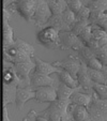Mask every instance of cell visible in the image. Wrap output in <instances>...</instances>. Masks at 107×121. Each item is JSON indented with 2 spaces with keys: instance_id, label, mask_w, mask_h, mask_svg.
Instances as JSON below:
<instances>
[{
  "instance_id": "cell-10",
  "label": "cell",
  "mask_w": 107,
  "mask_h": 121,
  "mask_svg": "<svg viewBox=\"0 0 107 121\" xmlns=\"http://www.w3.org/2000/svg\"><path fill=\"white\" fill-rule=\"evenodd\" d=\"M45 86H55V87H57V80L55 78H51L50 75L38 73L33 70L31 75H30V87L33 90H37L38 88L45 87Z\"/></svg>"
},
{
  "instance_id": "cell-25",
  "label": "cell",
  "mask_w": 107,
  "mask_h": 121,
  "mask_svg": "<svg viewBox=\"0 0 107 121\" xmlns=\"http://www.w3.org/2000/svg\"><path fill=\"white\" fill-rule=\"evenodd\" d=\"M76 89H73V88L66 86L65 84H63L62 82H58L57 86V93H58V100H64V101H70L71 95L74 93Z\"/></svg>"
},
{
  "instance_id": "cell-14",
  "label": "cell",
  "mask_w": 107,
  "mask_h": 121,
  "mask_svg": "<svg viewBox=\"0 0 107 121\" xmlns=\"http://www.w3.org/2000/svg\"><path fill=\"white\" fill-rule=\"evenodd\" d=\"M107 44V32L105 30H103L101 27L94 25L92 28V37L90 40V43L87 46L91 48V49H96V48L104 46Z\"/></svg>"
},
{
  "instance_id": "cell-7",
  "label": "cell",
  "mask_w": 107,
  "mask_h": 121,
  "mask_svg": "<svg viewBox=\"0 0 107 121\" xmlns=\"http://www.w3.org/2000/svg\"><path fill=\"white\" fill-rule=\"evenodd\" d=\"M59 40H60V48L61 49H71L74 50V52H78L80 48H82L85 46L84 42L72 30L60 31Z\"/></svg>"
},
{
  "instance_id": "cell-4",
  "label": "cell",
  "mask_w": 107,
  "mask_h": 121,
  "mask_svg": "<svg viewBox=\"0 0 107 121\" xmlns=\"http://www.w3.org/2000/svg\"><path fill=\"white\" fill-rule=\"evenodd\" d=\"M40 0H17L10 7L13 8L25 21L32 23V17L38 9Z\"/></svg>"
},
{
  "instance_id": "cell-24",
  "label": "cell",
  "mask_w": 107,
  "mask_h": 121,
  "mask_svg": "<svg viewBox=\"0 0 107 121\" xmlns=\"http://www.w3.org/2000/svg\"><path fill=\"white\" fill-rule=\"evenodd\" d=\"M46 26H50V27L56 28L59 31H68V30H71V28L68 27L65 24V22L63 21L61 14H57V15H52L51 18L49 19L48 24Z\"/></svg>"
},
{
  "instance_id": "cell-36",
  "label": "cell",
  "mask_w": 107,
  "mask_h": 121,
  "mask_svg": "<svg viewBox=\"0 0 107 121\" xmlns=\"http://www.w3.org/2000/svg\"><path fill=\"white\" fill-rule=\"evenodd\" d=\"M15 1H17V0H3V5H4V8H8L11 4H13Z\"/></svg>"
},
{
  "instance_id": "cell-27",
  "label": "cell",
  "mask_w": 107,
  "mask_h": 121,
  "mask_svg": "<svg viewBox=\"0 0 107 121\" xmlns=\"http://www.w3.org/2000/svg\"><path fill=\"white\" fill-rule=\"evenodd\" d=\"M86 5L91 11L107 13V0H90Z\"/></svg>"
},
{
  "instance_id": "cell-31",
  "label": "cell",
  "mask_w": 107,
  "mask_h": 121,
  "mask_svg": "<svg viewBox=\"0 0 107 121\" xmlns=\"http://www.w3.org/2000/svg\"><path fill=\"white\" fill-rule=\"evenodd\" d=\"M93 90L100 99L107 100V84H98L95 82L93 86Z\"/></svg>"
},
{
  "instance_id": "cell-13",
  "label": "cell",
  "mask_w": 107,
  "mask_h": 121,
  "mask_svg": "<svg viewBox=\"0 0 107 121\" xmlns=\"http://www.w3.org/2000/svg\"><path fill=\"white\" fill-rule=\"evenodd\" d=\"M87 68H88V65L82 61L81 62V66H80V70H79V72H78V74H77V80H78L79 88L81 89V91L92 93V91H93V86H94L95 82L89 77Z\"/></svg>"
},
{
  "instance_id": "cell-26",
  "label": "cell",
  "mask_w": 107,
  "mask_h": 121,
  "mask_svg": "<svg viewBox=\"0 0 107 121\" xmlns=\"http://www.w3.org/2000/svg\"><path fill=\"white\" fill-rule=\"evenodd\" d=\"M3 84H16L18 86L19 79L13 68H3Z\"/></svg>"
},
{
  "instance_id": "cell-11",
  "label": "cell",
  "mask_w": 107,
  "mask_h": 121,
  "mask_svg": "<svg viewBox=\"0 0 107 121\" xmlns=\"http://www.w3.org/2000/svg\"><path fill=\"white\" fill-rule=\"evenodd\" d=\"M77 54L79 55V57L81 58V60L89 66V68L95 69V70H102V68H103L102 62L96 58L93 49H91L89 46L85 45L84 47L80 48V49L78 50Z\"/></svg>"
},
{
  "instance_id": "cell-34",
  "label": "cell",
  "mask_w": 107,
  "mask_h": 121,
  "mask_svg": "<svg viewBox=\"0 0 107 121\" xmlns=\"http://www.w3.org/2000/svg\"><path fill=\"white\" fill-rule=\"evenodd\" d=\"M38 115H39V112H37L34 109H31L23 120L24 121H35L38 119Z\"/></svg>"
},
{
  "instance_id": "cell-29",
  "label": "cell",
  "mask_w": 107,
  "mask_h": 121,
  "mask_svg": "<svg viewBox=\"0 0 107 121\" xmlns=\"http://www.w3.org/2000/svg\"><path fill=\"white\" fill-rule=\"evenodd\" d=\"M61 16H62V18H63V21L65 22L66 25H68L70 28H72L73 24L76 22V14L71 9L68 8L65 11L61 13Z\"/></svg>"
},
{
  "instance_id": "cell-3",
  "label": "cell",
  "mask_w": 107,
  "mask_h": 121,
  "mask_svg": "<svg viewBox=\"0 0 107 121\" xmlns=\"http://www.w3.org/2000/svg\"><path fill=\"white\" fill-rule=\"evenodd\" d=\"M91 120L94 121H107V100H103L98 96L95 91H92V100L88 106Z\"/></svg>"
},
{
  "instance_id": "cell-8",
  "label": "cell",
  "mask_w": 107,
  "mask_h": 121,
  "mask_svg": "<svg viewBox=\"0 0 107 121\" xmlns=\"http://www.w3.org/2000/svg\"><path fill=\"white\" fill-rule=\"evenodd\" d=\"M52 12L50 10L48 3L45 0H40V3L38 5V9L32 17V23L34 24L35 27L44 28L48 24L49 19L51 18Z\"/></svg>"
},
{
  "instance_id": "cell-20",
  "label": "cell",
  "mask_w": 107,
  "mask_h": 121,
  "mask_svg": "<svg viewBox=\"0 0 107 121\" xmlns=\"http://www.w3.org/2000/svg\"><path fill=\"white\" fill-rule=\"evenodd\" d=\"M15 39H14V31L13 28L10 25V21L3 18V48L10 47L14 45Z\"/></svg>"
},
{
  "instance_id": "cell-12",
  "label": "cell",
  "mask_w": 107,
  "mask_h": 121,
  "mask_svg": "<svg viewBox=\"0 0 107 121\" xmlns=\"http://www.w3.org/2000/svg\"><path fill=\"white\" fill-rule=\"evenodd\" d=\"M58 99L57 87L55 86H45L38 88L35 90V99L39 103H51Z\"/></svg>"
},
{
  "instance_id": "cell-2",
  "label": "cell",
  "mask_w": 107,
  "mask_h": 121,
  "mask_svg": "<svg viewBox=\"0 0 107 121\" xmlns=\"http://www.w3.org/2000/svg\"><path fill=\"white\" fill-rule=\"evenodd\" d=\"M59 33L60 31L56 28L46 26L38 32L37 39L41 45H43L44 47L48 48V49H61Z\"/></svg>"
},
{
  "instance_id": "cell-23",
  "label": "cell",
  "mask_w": 107,
  "mask_h": 121,
  "mask_svg": "<svg viewBox=\"0 0 107 121\" xmlns=\"http://www.w3.org/2000/svg\"><path fill=\"white\" fill-rule=\"evenodd\" d=\"M48 3L50 10L52 12V15L61 14L68 9V1L66 0H45Z\"/></svg>"
},
{
  "instance_id": "cell-5",
  "label": "cell",
  "mask_w": 107,
  "mask_h": 121,
  "mask_svg": "<svg viewBox=\"0 0 107 121\" xmlns=\"http://www.w3.org/2000/svg\"><path fill=\"white\" fill-rule=\"evenodd\" d=\"M81 62H82V60L78 54H70L68 57H65L64 59L60 60V61L52 62V64L61 68L62 70L68 71L74 78L77 79V74L80 70Z\"/></svg>"
},
{
  "instance_id": "cell-15",
  "label": "cell",
  "mask_w": 107,
  "mask_h": 121,
  "mask_svg": "<svg viewBox=\"0 0 107 121\" xmlns=\"http://www.w3.org/2000/svg\"><path fill=\"white\" fill-rule=\"evenodd\" d=\"M32 99H35V90H33L31 87H18L17 88V93H16V108L18 110H21L25 106L26 102L32 100Z\"/></svg>"
},
{
  "instance_id": "cell-28",
  "label": "cell",
  "mask_w": 107,
  "mask_h": 121,
  "mask_svg": "<svg viewBox=\"0 0 107 121\" xmlns=\"http://www.w3.org/2000/svg\"><path fill=\"white\" fill-rule=\"evenodd\" d=\"M87 71H88L89 77L91 78L94 82H98V84H106L105 82V76L103 74L102 70H95V69L92 68H87Z\"/></svg>"
},
{
  "instance_id": "cell-16",
  "label": "cell",
  "mask_w": 107,
  "mask_h": 121,
  "mask_svg": "<svg viewBox=\"0 0 107 121\" xmlns=\"http://www.w3.org/2000/svg\"><path fill=\"white\" fill-rule=\"evenodd\" d=\"M32 60H33L34 63H35L34 71L38 72V73L50 75V74H54V73H56V74L60 73L62 70L61 68L54 65L52 63H48V62H46V61H43V60H41L39 57H37V56H33Z\"/></svg>"
},
{
  "instance_id": "cell-21",
  "label": "cell",
  "mask_w": 107,
  "mask_h": 121,
  "mask_svg": "<svg viewBox=\"0 0 107 121\" xmlns=\"http://www.w3.org/2000/svg\"><path fill=\"white\" fill-rule=\"evenodd\" d=\"M89 21L91 24L101 27L103 30L107 32V13L106 12H95L91 11Z\"/></svg>"
},
{
  "instance_id": "cell-6",
  "label": "cell",
  "mask_w": 107,
  "mask_h": 121,
  "mask_svg": "<svg viewBox=\"0 0 107 121\" xmlns=\"http://www.w3.org/2000/svg\"><path fill=\"white\" fill-rule=\"evenodd\" d=\"M14 45H15L16 49H17V54H16V56L14 57L12 63L15 64V63H17V62L31 61L32 57L34 56V50H35L31 44L24 41L21 38H16Z\"/></svg>"
},
{
  "instance_id": "cell-18",
  "label": "cell",
  "mask_w": 107,
  "mask_h": 121,
  "mask_svg": "<svg viewBox=\"0 0 107 121\" xmlns=\"http://www.w3.org/2000/svg\"><path fill=\"white\" fill-rule=\"evenodd\" d=\"M80 89V88H78ZM78 89H76L74 91V93L71 95V103H74V104H78V105H84L86 107H88L91 103L92 100V93H89V92H80L78 91Z\"/></svg>"
},
{
  "instance_id": "cell-19",
  "label": "cell",
  "mask_w": 107,
  "mask_h": 121,
  "mask_svg": "<svg viewBox=\"0 0 107 121\" xmlns=\"http://www.w3.org/2000/svg\"><path fill=\"white\" fill-rule=\"evenodd\" d=\"M17 88L16 84H3V104H15Z\"/></svg>"
},
{
  "instance_id": "cell-35",
  "label": "cell",
  "mask_w": 107,
  "mask_h": 121,
  "mask_svg": "<svg viewBox=\"0 0 107 121\" xmlns=\"http://www.w3.org/2000/svg\"><path fill=\"white\" fill-rule=\"evenodd\" d=\"M2 120L3 121H10L9 112H8V109H7V104H3V116H2Z\"/></svg>"
},
{
  "instance_id": "cell-32",
  "label": "cell",
  "mask_w": 107,
  "mask_h": 121,
  "mask_svg": "<svg viewBox=\"0 0 107 121\" xmlns=\"http://www.w3.org/2000/svg\"><path fill=\"white\" fill-rule=\"evenodd\" d=\"M90 13H91V10L85 4L84 7L79 10V12L76 14V21H89Z\"/></svg>"
},
{
  "instance_id": "cell-38",
  "label": "cell",
  "mask_w": 107,
  "mask_h": 121,
  "mask_svg": "<svg viewBox=\"0 0 107 121\" xmlns=\"http://www.w3.org/2000/svg\"><path fill=\"white\" fill-rule=\"evenodd\" d=\"M66 1H68H68H70V0H66Z\"/></svg>"
},
{
  "instance_id": "cell-22",
  "label": "cell",
  "mask_w": 107,
  "mask_h": 121,
  "mask_svg": "<svg viewBox=\"0 0 107 121\" xmlns=\"http://www.w3.org/2000/svg\"><path fill=\"white\" fill-rule=\"evenodd\" d=\"M58 79L60 82H62L63 84H65L66 86L73 88V89H78L79 88V84H78V80L76 78H74L73 76L71 75L68 71L65 70H61L60 73H58Z\"/></svg>"
},
{
  "instance_id": "cell-17",
  "label": "cell",
  "mask_w": 107,
  "mask_h": 121,
  "mask_svg": "<svg viewBox=\"0 0 107 121\" xmlns=\"http://www.w3.org/2000/svg\"><path fill=\"white\" fill-rule=\"evenodd\" d=\"M68 112H70V115L72 116L73 120H75V121L91 120L88 108L84 105H78V104L71 103L70 106H68Z\"/></svg>"
},
{
  "instance_id": "cell-37",
  "label": "cell",
  "mask_w": 107,
  "mask_h": 121,
  "mask_svg": "<svg viewBox=\"0 0 107 121\" xmlns=\"http://www.w3.org/2000/svg\"><path fill=\"white\" fill-rule=\"evenodd\" d=\"M102 72L105 76V82L107 84V64H103V68H102Z\"/></svg>"
},
{
  "instance_id": "cell-33",
  "label": "cell",
  "mask_w": 107,
  "mask_h": 121,
  "mask_svg": "<svg viewBox=\"0 0 107 121\" xmlns=\"http://www.w3.org/2000/svg\"><path fill=\"white\" fill-rule=\"evenodd\" d=\"M85 4H82L81 0H70L68 2V8L71 9L75 14H77L79 12V10L84 7Z\"/></svg>"
},
{
  "instance_id": "cell-30",
  "label": "cell",
  "mask_w": 107,
  "mask_h": 121,
  "mask_svg": "<svg viewBox=\"0 0 107 121\" xmlns=\"http://www.w3.org/2000/svg\"><path fill=\"white\" fill-rule=\"evenodd\" d=\"M93 52H94V54H95L96 58L102 62V64H107V44L104 46H101V47L96 48Z\"/></svg>"
},
{
  "instance_id": "cell-9",
  "label": "cell",
  "mask_w": 107,
  "mask_h": 121,
  "mask_svg": "<svg viewBox=\"0 0 107 121\" xmlns=\"http://www.w3.org/2000/svg\"><path fill=\"white\" fill-rule=\"evenodd\" d=\"M92 28L93 24L90 23V21H76L71 30L84 42L85 45H88L92 37Z\"/></svg>"
},
{
  "instance_id": "cell-1",
  "label": "cell",
  "mask_w": 107,
  "mask_h": 121,
  "mask_svg": "<svg viewBox=\"0 0 107 121\" xmlns=\"http://www.w3.org/2000/svg\"><path fill=\"white\" fill-rule=\"evenodd\" d=\"M71 101L64 100H56L50 103L46 109L42 110L38 115L37 120L43 121H66L73 120L72 116L68 112V106Z\"/></svg>"
}]
</instances>
